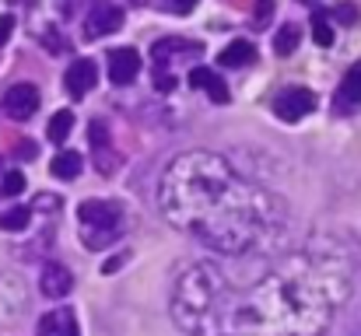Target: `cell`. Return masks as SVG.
Returning a JSON list of instances; mask_svg holds the SVG:
<instances>
[{"mask_svg":"<svg viewBox=\"0 0 361 336\" xmlns=\"http://www.w3.org/2000/svg\"><path fill=\"white\" fill-rule=\"evenodd\" d=\"M348 294L351 270L341 252H298L239 301L232 336H326Z\"/></svg>","mask_w":361,"mask_h":336,"instance_id":"obj_2","label":"cell"},{"mask_svg":"<svg viewBox=\"0 0 361 336\" xmlns=\"http://www.w3.org/2000/svg\"><path fill=\"white\" fill-rule=\"evenodd\" d=\"M56 207H60V204H56V200H53V197H49V200H46V193H42V197H39V200H35V211H56Z\"/></svg>","mask_w":361,"mask_h":336,"instance_id":"obj_25","label":"cell"},{"mask_svg":"<svg viewBox=\"0 0 361 336\" xmlns=\"http://www.w3.org/2000/svg\"><path fill=\"white\" fill-rule=\"evenodd\" d=\"M355 336H361V330H358V333H355Z\"/></svg>","mask_w":361,"mask_h":336,"instance_id":"obj_28","label":"cell"},{"mask_svg":"<svg viewBox=\"0 0 361 336\" xmlns=\"http://www.w3.org/2000/svg\"><path fill=\"white\" fill-rule=\"evenodd\" d=\"M39 287L46 298H67L74 291V273L60 263H46L42 266V277H39Z\"/></svg>","mask_w":361,"mask_h":336,"instance_id":"obj_11","label":"cell"},{"mask_svg":"<svg viewBox=\"0 0 361 336\" xmlns=\"http://www.w3.org/2000/svg\"><path fill=\"white\" fill-rule=\"evenodd\" d=\"M71 130H74V112L60 109V112H53V119H49V126H46V137H49L53 144H63Z\"/></svg>","mask_w":361,"mask_h":336,"instance_id":"obj_17","label":"cell"},{"mask_svg":"<svg viewBox=\"0 0 361 336\" xmlns=\"http://www.w3.org/2000/svg\"><path fill=\"white\" fill-rule=\"evenodd\" d=\"M11 32H14V18L11 14H0V46L11 39Z\"/></svg>","mask_w":361,"mask_h":336,"instance_id":"obj_24","label":"cell"},{"mask_svg":"<svg viewBox=\"0 0 361 336\" xmlns=\"http://www.w3.org/2000/svg\"><path fill=\"white\" fill-rule=\"evenodd\" d=\"M92 147H95V154L99 151H109V130H106V123H92Z\"/></svg>","mask_w":361,"mask_h":336,"instance_id":"obj_23","label":"cell"},{"mask_svg":"<svg viewBox=\"0 0 361 336\" xmlns=\"http://www.w3.org/2000/svg\"><path fill=\"white\" fill-rule=\"evenodd\" d=\"M158 207L179 231H190L228 256L249 252L277 228L270 193L245 182L211 151H186L169 161L158 186Z\"/></svg>","mask_w":361,"mask_h":336,"instance_id":"obj_1","label":"cell"},{"mask_svg":"<svg viewBox=\"0 0 361 336\" xmlns=\"http://www.w3.org/2000/svg\"><path fill=\"white\" fill-rule=\"evenodd\" d=\"M235 291L211 263H193L172 287V323L190 336H232Z\"/></svg>","mask_w":361,"mask_h":336,"instance_id":"obj_3","label":"cell"},{"mask_svg":"<svg viewBox=\"0 0 361 336\" xmlns=\"http://www.w3.org/2000/svg\"><path fill=\"white\" fill-rule=\"evenodd\" d=\"M4 112L11 116V119H32L35 112H39V88L35 85H14V88H7V95H4Z\"/></svg>","mask_w":361,"mask_h":336,"instance_id":"obj_8","label":"cell"},{"mask_svg":"<svg viewBox=\"0 0 361 336\" xmlns=\"http://www.w3.org/2000/svg\"><path fill=\"white\" fill-rule=\"evenodd\" d=\"M0 165H4V161H0Z\"/></svg>","mask_w":361,"mask_h":336,"instance_id":"obj_29","label":"cell"},{"mask_svg":"<svg viewBox=\"0 0 361 336\" xmlns=\"http://www.w3.org/2000/svg\"><path fill=\"white\" fill-rule=\"evenodd\" d=\"M39 336H78L74 309H53L39 319Z\"/></svg>","mask_w":361,"mask_h":336,"instance_id":"obj_12","label":"cell"},{"mask_svg":"<svg viewBox=\"0 0 361 336\" xmlns=\"http://www.w3.org/2000/svg\"><path fill=\"white\" fill-rule=\"evenodd\" d=\"M312 109H316V95H312L309 88H288V92H281V95L274 99V112H277L284 123H298V119H305Z\"/></svg>","mask_w":361,"mask_h":336,"instance_id":"obj_6","label":"cell"},{"mask_svg":"<svg viewBox=\"0 0 361 336\" xmlns=\"http://www.w3.org/2000/svg\"><path fill=\"white\" fill-rule=\"evenodd\" d=\"M28 221H32V207H11V211L0 214V228L4 231H25Z\"/></svg>","mask_w":361,"mask_h":336,"instance_id":"obj_19","label":"cell"},{"mask_svg":"<svg viewBox=\"0 0 361 336\" xmlns=\"http://www.w3.org/2000/svg\"><path fill=\"white\" fill-rule=\"evenodd\" d=\"M200 56L204 53V46L200 42H193V39H158L154 46H151V60H154V88H161V92H172L176 88V77H172V63L179 60V56Z\"/></svg>","mask_w":361,"mask_h":336,"instance_id":"obj_5","label":"cell"},{"mask_svg":"<svg viewBox=\"0 0 361 336\" xmlns=\"http://www.w3.org/2000/svg\"><path fill=\"white\" fill-rule=\"evenodd\" d=\"M334 18H337L341 25H355V21L361 18V11L351 4V0H344V4H337V7H334Z\"/></svg>","mask_w":361,"mask_h":336,"instance_id":"obj_22","label":"cell"},{"mask_svg":"<svg viewBox=\"0 0 361 336\" xmlns=\"http://www.w3.org/2000/svg\"><path fill=\"white\" fill-rule=\"evenodd\" d=\"M123 263H126V252H123V256H113V259H109V263L102 266V273H113V270H120Z\"/></svg>","mask_w":361,"mask_h":336,"instance_id":"obj_27","label":"cell"},{"mask_svg":"<svg viewBox=\"0 0 361 336\" xmlns=\"http://www.w3.org/2000/svg\"><path fill=\"white\" fill-rule=\"evenodd\" d=\"M81 221V242L88 249H106L123 235V207L113 200H85L78 207Z\"/></svg>","mask_w":361,"mask_h":336,"instance_id":"obj_4","label":"cell"},{"mask_svg":"<svg viewBox=\"0 0 361 336\" xmlns=\"http://www.w3.org/2000/svg\"><path fill=\"white\" fill-rule=\"evenodd\" d=\"M312 39L316 46H334V25L323 11H312Z\"/></svg>","mask_w":361,"mask_h":336,"instance_id":"obj_20","label":"cell"},{"mask_svg":"<svg viewBox=\"0 0 361 336\" xmlns=\"http://www.w3.org/2000/svg\"><path fill=\"white\" fill-rule=\"evenodd\" d=\"M190 85H193V88H204L214 102H228V88H225V81H221L211 67H193V70H190Z\"/></svg>","mask_w":361,"mask_h":336,"instance_id":"obj_13","label":"cell"},{"mask_svg":"<svg viewBox=\"0 0 361 336\" xmlns=\"http://www.w3.org/2000/svg\"><path fill=\"white\" fill-rule=\"evenodd\" d=\"M81 165H85V158L78 154V151H60L56 158H53V175L56 179H63V182H71V179H78L81 175Z\"/></svg>","mask_w":361,"mask_h":336,"instance_id":"obj_15","label":"cell"},{"mask_svg":"<svg viewBox=\"0 0 361 336\" xmlns=\"http://www.w3.org/2000/svg\"><path fill=\"white\" fill-rule=\"evenodd\" d=\"M120 28H123V11L116 4H99V7L88 14V21H85V35H88V39H102V35L120 32Z\"/></svg>","mask_w":361,"mask_h":336,"instance_id":"obj_10","label":"cell"},{"mask_svg":"<svg viewBox=\"0 0 361 336\" xmlns=\"http://www.w3.org/2000/svg\"><path fill=\"white\" fill-rule=\"evenodd\" d=\"M95 85H99V67H95V60H88V56L74 60V63L67 67V74H63V88H67L71 99H85Z\"/></svg>","mask_w":361,"mask_h":336,"instance_id":"obj_7","label":"cell"},{"mask_svg":"<svg viewBox=\"0 0 361 336\" xmlns=\"http://www.w3.org/2000/svg\"><path fill=\"white\" fill-rule=\"evenodd\" d=\"M298 42H302L298 25H281L277 35H274V53H277V56H291V53L298 49Z\"/></svg>","mask_w":361,"mask_h":336,"instance_id":"obj_16","label":"cell"},{"mask_svg":"<svg viewBox=\"0 0 361 336\" xmlns=\"http://www.w3.org/2000/svg\"><path fill=\"white\" fill-rule=\"evenodd\" d=\"M21 189H25V175H21L18 168L7 172V175H4V189H0V197H18Z\"/></svg>","mask_w":361,"mask_h":336,"instance_id":"obj_21","label":"cell"},{"mask_svg":"<svg viewBox=\"0 0 361 336\" xmlns=\"http://www.w3.org/2000/svg\"><path fill=\"white\" fill-rule=\"evenodd\" d=\"M106 67H109V81L113 85H130L137 74H140V53L130 49V46H120V49H109L106 56Z\"/></svg>","mask_w":361,"mask_h":336,"instance_id":"obj_9","label":"cell"},{"mask_svg":"<svg viewBox=\"0 0 361 336\" xmlns=\"http://www.w3.org/2000/svg\"><path fill=\"white\" fill-rule=\"evenodd\" d=\"M358 106L361 102V63H355L348 74H344V85H341V106Z\"/></svg>","mask_w":361,"mask_h":336,"instance_id":"obj_18","label":"cell"},{"mask_svg":"<svg viewBox=\"0 0 361 336\" xmlns=\"http://www.w3.org/2000/svg\"><path fill=\"white\" fill-rule=\"evenodd\" d=\"M200 0H172V11H179V14H186V11H193Z\"/></svg>","mask_w":361,"mask_h":336,"instance_id":"obj_26","label":"cell"},{"mask_svg":"<svg viewBox=\"0 0 361 336\" xmlns=\"http://www.w3.org/2000/svg\"><path fill=\"white\" fill-rule=\"evenodd\" d=\"M221 67H249L252 60H256V49H252V42H245V39H235V42H228L225 49H221Z\"/></svg>","mask_w":361,"mask_h":336,"instance_id":"obj_14","label":"cell"}]
</instances>
